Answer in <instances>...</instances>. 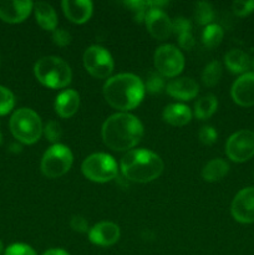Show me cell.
<instances>
[{"mask_svg":"<svg viewBox=\"0 0 254 255\" xmlns=\"http://www.w3.org/2000/svg\"><path fill=\"white\" fill-rule=\"evenodd\" d=\"M232 9L238 16H247L254 11V0H237L232 4Z\"/></svg>","mask_w":254,"mask_h":255,"instance_id":"30","label":"cell"},{"mask_svg":"<svg viewBox=\"0 0 254 255\" xmlns=\"http://www.w3.org/2000/svg\"><path fill=\"white\" fill-rule=\"evenodd\" d=\"M162 116H163V120L167 124L172 125V126L181 127L189 124L192 119V112L186 105L172 104L164 107Z\"/></svg>","mask_w":254,"mask_h":255,"instance_id":"19","label":"cell"},{"mask_svg":"<svg viewBox=\"0 0 254 255\" xmlns=\"http://www.w3.org/2000/svg\"><path fill=\"white\" fill-rule=\"evenodd\" d=\"M144 92V84L133 74L116 75L104 85V96L107 104L121 111L136 109L143 100Z\"/></svg>","mask_w":254,"mask_h":255,"instance_id":"2","label":"cell"},{"mask_svg":"<svg viewBox=\"0 0 254 255\" xmlns=\"http://www.w3.org/2000/svg\"><path fill=\"white\" fill-rule=\"evenodd\" d=\"M191 21L187 20L186 17L178 16L176 19H173V21H172V34L177 35V36H179L182 34H186V32H191Z\"/></svg>","mask_w":254,"mask_h":255,"instance_id":"31","label":"cell"},{"mask_svg":"<svg viewBox=\"0 0 254 255\" xmlns=\"http://www.w3.org/2000/svg\"><path fill=\"white\" fill-rule=\"evenodd\" d=\"M72 157L69 147L55 143L44 153L41 159V172L47 178H59L71 168Z\"/></svg>","mask_w":254,"mask_h":255,"instance_id":"7","label":"cell"},{"mask_svg":"<svg viewBox=\"0 0 254 255\" xmlns=\"http://www.w3.org/2000/svg\"><path fill=\"white\" fill-rule=\"evenodd\" d=\"M64 14L75 24H84L91 17L92 2L89 0H64L61 4Z\"/></svg>","mask_w":254,"mask_h":255,"instance_id":"16","label":"cell"},{"mask_svg":"<svg viewBox=\"0 0 254 255\" xmlns=\"http://www.w3.org/2000/svg\"><path fill=\"white\" fill-rule=\"evenodd\" d=\"M194 19L199 25H209L214 19L213 7L209 2L199 1L194 10Z\"/></svg>","mask_w":254,"mask_h":255,"instance_id":"26","label":"cell"},{"mask_svg":"<svg viewBox=\"0 0 254 255\" xmlns=\"http://www.w3.org/2000/svg\"><path fill=\"white\" fill-rule=\"evenodd\" d=\"M80 106V96L75 90L62 91L55 100V111L62 119L72 117Z\"/></svg>","mask_w":254,"mask_h":255,"instance_id":"18","label":"cell"},{"mask_svg":"<svg viewBox=\"0 0 254 255\" xmlns=\"http://www.w3.org/2000/svg\"><path fill=\"white\" fill-rule=\"evenodd\" d=\"M252 67H253V69H254V59L252 60Z\"/></svg>","mask_w":254,"mask_h":255,"instance_id":"40","label":"cell"},{"mask_svg":"<svg viewBox=\"0 0 254 255\" xmlns=\"http://www.w3.org/2000/svg\"><path fill=\"white\" fill-rule=\"evenodd\" d=\"M15 106V97L9 89L0 86V116L9 114Z\"/></svg>","mask_w":254,"mask_h":255,"instance_id":"27","label":"cell"},{"mask_svg":"<svg viewBox=\"0 0 254 255\" xmlns=\"http://www.w3.org/2000/svg\"><path fill=\"white\" fill-rule=\"evenodd\" d=\"M218 107V101H217L214 95H206L201 97L194 105V116L199 120H207L216 112Z\"/></svg>","mask_w":254,"mask_h":255,"instance_id":"23","label":"cell"},{"mask_svg":"<svg viewBox=\"0 0 254 255\" xmlns=\"http://www.w3.org/2000/svg\"><path fill=\"white\" fill-rule=\"evenodd\" d=\"M37 81L50 89H62L71 82L72 72L67 62L56 56H45L34 66Z\"/></svg>","mask_w":254,"mask_h":255,"instance_id":"4","label":"cell"},{"mask_svg":"<svg viewBox=\"0 0 254 255\" xmlns=\"http://www.w3.org/2000/svg\"><path fill=\"white\" fill-rule=\"evenodd\" d=\"M70 227L72 231L77 232V233H86L89 231V223L86 219L81 216H74L70 221Z\"/></svg>","mask_w":254,"mask_h":255,"instance_id":"35","label":"cell"},{"mask_svg":"<svg viewBox=\"0 0 254 255\" xmlns=\"http://www.w3.org/2000/svg\"><path fill=\"white\" fill-rule=\"evenodd\" d=\"M167 94L182 101H188L194 99L198 94V84L191 77H181V79L172 80L167 85Z\"/></svg>","mask_w":254,"mask_h":255,"instance_id":"17","label":"cell"},{"mask_svg":"<svg viewBox=\"0 0 254 255\" xmlns=\"http://www.w3.org/2000/svg\"><path fill=\"white\" fill-rule=\"evenodd\" d=\"M2 251H4V246H2L1 241H0V255L2 254Z\"/></svg>","mask_w":254,"mask_h":255,"instance_id":"38","label":"cell"},{"mask_svg":"<svg viewBox=\"0 0 254 255\" xmlns=\"http://www.w3.org/2000/svg\"><path fill=\"white\" fill-rule=\"evenodd\" d=\"M44 131L45 137H46L47 141L50 142H57L62 136V129L60 124H57L56 121H49L46 124V126L42 128Z\"/></svg>","mask_w":254,"mask_h":255,"instance_id":"29","label":"cell"},{"mask_svg":"<svg viewBox=\"0 0 254 255\" xmlns=\"http://www.w3.org/2000/svg\"><path fill=\"white\" fill-rule=\"evenodd\" d=\"M164 89V79L162 75L158 72H149L147 76L146 85H144V90L149 92V94H159L162 90Z\"/></svg>","mask_w":254,"mask_h":255,"instance_id":"28","label":"cell"},{"mask_svg":"<svg viewBox=\"0 0 254 255\" xmlns=\"http://www.w3.org/2000/svg\"><path fill=\"white\" fill-rule=\"evenodd\" d=\"M178 44L182 49L184 50H191L194 46L196 41H194V37L192 35V32H186V34H182L178 36Z\"/></svg>","mask_w":254,"mask_h":255,"instance_id":"36","label":"cell"},{"mask_svg":"<svg viewBox=\"0 0 254 255\" xmlns=\"http://www.w3.org/2000/svg\"><path fill=\"white\" fill-rule=\"evenodd\" d=\"M198 138L203 144H206V146H211V144H213L214 142L217 141L216 129L211 126L202 127L201 131H199L198 133Z\"/></svg>","mask_w":254,"mask_h":255,"instance_id":"33","label":"cell"},{"mask_svg":"<svg viewBox=\"0 0 254 255\" xmlns=\"http://www.w3.org/2000/svg\"><path fill=\"white\" fill-rule=\"evenodd\" d=\"M89 238L100 247H110L120 239V228L112 222H101L89 231Z\"/></svg>","mask_w":254,"mask_h":255,"instance_id":"15","label":"cell"},{"mask_svg":"<svg viewBox=\"0 0 254 255\" xmlns=\"http://www.w3.org/2000/svg\"><path fill=\"white\" fill-rule=\"evenodd\" d=\"M147 30L157 40H166L172 34V21L159 7H149L146 19Z\"/></svg>","mask_w":254,"mask_h":255,"instance_id":"12","label":"cell"},{"mask_svg":"<svg viewBox=\"0 0 254 255\" xmlns=\"http://www.w3.org/2000/svg\"><path fill=\"white\" fill-rule=\"evenodd\" d=\"M2 143V134H1V132H0V144Z\"/></svg>","mask_w":254,"mask_h":255,"instance_id":"39","label":"cell"},{"mask_svg":"<svg viewBox=\"0 0 254 255\" xmlns=\"http://www.w3.org/2000/svg\"><path fill=\"white\" fill-rule=\"evenodd\" d=\"M224 62L228 70L233 74H243L251 66V59L246 52L242 50L233 49L229 52H227L224 57Z\"/></svg>","mask_w":254,"mask_h":255,"instance_id":"21","label":"cell"},{"mask_svg":"<svg viewBox=\"0 0 254 255\" xmlns=\"http://www.w3.org/2000/svg\"><path fill=\"white\" fill-rule=\"evenodd\" d=\"M42 255H70L67 252H65L64 249H50V251L45 252Z\"/></svg>","mask_w":254,"mask_h":255,"instance_id":"37","label":"cell"},{"mask_svg":"<svg viewBox=\"0 0 254 255\" xmlns=\"http://www.w3.org/2000/svg\"><path fill=\"white\" fill-rule=\"evenodd\" d=\"M157 72L164 77H176L184 67V56L173 45H162L153 56Z\"/></svg>","mask_w":254,"mask_h":255,"instance_id":"8","label":"cell"},{"mask_svg":"<svg viewBox=\"0 0 254 255\" xmlns=\"http://www.w3.org/2000/svg\"><path fill=\"white\" fill-rule=\"evenodd\" d=\"M222 76V66L218 61H212L204 67L202 74V81L206 86L213 87L218 84Z\"/></svg>","mask_w":254,"mask_h":255,"instance_id":"25","label":"cell"},{"mask_svg":"<svg viewBox=\"0 0 254 255\" xmlns=\"http://www.w3.org/2000/svg\"><path fill=\"white\" fill-rule=\"evenodd\" d=\"M226 153L233 162H246L254 156V132L242 129L228 138L226 143Z\"/></svg>","mask_w":254,"mask_h":255,"instance_id":"10","label":"cell"},{"mask_svg":"<svg viewBox=\"0 0 254 255\" xmlns=\"http://www.w3.org/2000/svg\"><path fill=\"white\" fill-rule=\"evenodd\" d=\"M224 36V31L222 29V26L217 24H209L207 25L206 29L203 30V34H202V42L206 47L208 49H214V47L218 46L222 42Z\"/></svg>","mask_w":254,"mask_h":255,"instance_id":"24","label":"cell"},{"mask_svg":"<svg viewBox=\"0 0 254 255\" xmlns=\"http://www.w3.org/2000/svg\"><path fill=\"white\" fill-rule=\"evenodd\" d=\"M232 99L237 105L251 107L254 105V72H246L232 86Z\"/></svg>","mask_w":254,"mask_h":255,"instance_id":"13","label":"cell"},{"mask_svg":"<svg viewBox=\"0 0 254 255\" xmlns=\"http://www.w3.org/2000/svg\"><path fill=\"white\" fill-rule=\"evenodd\" d=\"M228 171L229 166L224 159L214 158L204 166L203 171H202V177L207 182H217L224 178Z\"/></svg>","mask_w":254,"mask_h":255,"instance_id":"22","label":"cell"},{"mask_svg":"<svg viewBox=\"0 0 254 255\" xmlns=\"http://www.w3.org/2000/svg\"><path fill=\"white\" fill-rule=\"evenodd\" d=\"M34 12L36 22L40 25V27L44 30H50V31L56 30L57 15L51 5L44 1L36 2L34 4Z\"/></svg>","mask_w":254,"mask_h":255,"instance_id":"20","label":"cell"},{"mask_svg":"<svg viewBox=\"0 0 254 255\" xmlns=\"http://www.w3.org/2000/svg\"><path fill=\"white\" fill-rule=\"evenodd\" d=\"M31 1H1L0 0V19L9 24L21 22L31 12Z\"/></svg>","mask_w":254,"mask_h":255,"instance_id":"14","label":"cell"},{"mask_svg":"<svg viewBox=\"0 0 254 255\" xmlns=\"http://www.w3.org/2000/svg\"><path fill=\"white\" fill-rule=\"evenodd\" d=\"M52 41L57 46L65 47L67 45H70V42H71V35L65 29H56L52 32Z\"/></svg>","mask_w":254,"mask_h":255,"instance_id":"34","label":"cell"},{"mask_svg":"<svg viewBox=\"0 0 254 255\" xmlns=\"http://www.w3.org/2000/svg\"><path fill=\"white\" fill-rule=\"evenodd\" d=\"M121 171L128 181L147 183L161 176L163 162L161 157L148 149H132L122 157Z\"/></svg>","mask_w":254,"mask_h":255,"instance_id":"3","label":"cell"},{"mask_svg":"<svg viewBox=\"0 0 254 255\" xmlns=\"http://www.w3.org/2000/svg\"><path fill=\"white\" fill-rule=\"evenodd\" d=\"M232 216L239 223L254 222V188H244L234 197L232 202Z\"/></svg>","mask_w":254,"mask_h":255,"instance_id":"11","label":"cell"},{"mask_svg":"<svg viewBox=\"0 0 254 255\" xmlns=\"http://www.w3.org/2000/svg\"><path fill=\"white\" fill-rule=\"evenodd\" d=\"M82 173L96 183H105L116 178L117 163L110 154L94 153L82 162Z\"/></svg>","mask_w":254,"mask_h":255,"instance_id":"6","label":"cell"},{"mask_svg":"<svg viewBox=\"0 0 254 255\" xmlns=\"http://www.w3.org/2000/svg\"><path fill=\"white\" fill-rule=\"evenodd\" d=\"M4 255H36V253L31 247L26 246V244L15 243L7 247Z\"/></svg>","mask_w":254,"mask_h":255,"instance_id":"32","label":"cell"},{"mask_svg":"<svg viewBox=\"0 0 254 255\" xmlns=\"http://www.w3.org/2000/svg\"><path fill=\"white\" fill-rule=\"evenodd\" d=\"M84 66L97 79H107L114 71V60L105 47L92 45L84 54Z\"/></svg>","mask_w":254,"mask_h":255,"instance_id":"9","label":"cell"},{"mask_svg":"<svg viewBox=\"0 0 254 255\" xmlns=\"http://www.w3.org/2000/svg\"><path fill=\"white\" fill-rule=\"evenodd\" d=\"M10 131L19 142L32 144L41 137L42 124L39 115L30 109H20L10 117Z\"/></svg>","mask_w":254,"mask_h":255,"instance_id":"5","label":"cell"},{"mask_svg":"<svg viewBox=\"0 0 254 255\" xmlns=\"http://www.w3.org/2000/svg\"><path fill=\"white\" fill-rule=\"evenodd\" d=\"M102 139L109 148L116 152L128 151L137 146L143 136V126L136 116L120 112L110 116L102 126Z\"/></svg>","mask_w":254,"mask_h":255,"instance_id":"1","label":"cell"}]
</instances>
